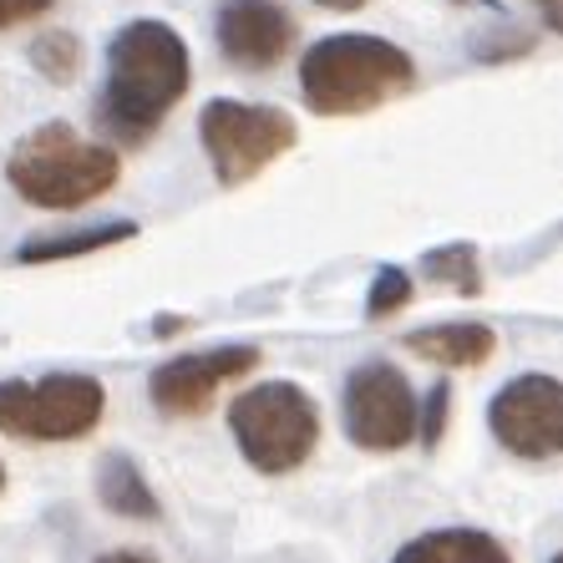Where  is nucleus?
I'll return each instance as SVG.
<instances>
[{"label": "nucleus", "instance_id": "1", "mask_svg": "<svg viewBox=\"0 0 563 563\" xmlns=\"http://www.w3.org/2000/svg\"><path fill=\"white\" fill-rule=\"evenodd\" d=\"M188 77H194V66H188L184 36L163 21H132L107 46V81L97 118L122 143H143L184 102Z\"/></svg>", "mask_w": 563, "mask_h": 563}, {"label": "nucleus", "instance_id": "2", "mask_svg": "<svg viewBox=\"0 0 563 563\" xmlns=\"http://www.w3.org/2000/svg\"><path fill=\"white\" fill-rule=\"evenodd\" d=\"M417 87V62L380 36H325L300 62V92L320 118H355Z\"/></svg>", "mask_w": 563, "mask_h": 563}, {"label": "nucleus", "instance_id": "3", "mask_svg": "<svg viewBox=\"0 0 563 563\" xmlns=\"http://www.w3.org/2000/svg\"><path fill=\"white\" fill-rule=\"evenodd\" d=\"M5 173L15 194L36 209H81L118 184V153L77 137L66 122H46L15 143Z\"/></svg>", "mask_w": 563, "mask_h": 563}, {"label": "nucleus", "instance_id": "4", "mask_svg": "<svg viewBox=\"0 0 563 563\" xmlns=\"http://www.w3.org/2000/svg\"><path fill=\"white\" fill-rule=\"evenodd\" d=\"M229 427L260 472H295L320 442V407L295 380H264L229 407Z\"/></svg>", "mask_w": 563, "mask_h": 563}, {"label": "nucleus", "instance_id": "5", "mask_svg": "<svg viewBox=\"0 0 563 563\" xmlns=\"http://www.w3.org/2000/svg\"><path fill=\"white\" fill-rule=\"evenodd\" d=\"M107 391L92 376L0 380V432L26 442H77L102 421Z\"/></svg>", "mask_w": 563, "mask_h": 563}, {"label": "nucleus", "instance_id": "6", "mask_svg": "<svg viewBox=\"0 0 563 563\" xmlns=\"http://www.w3.org/2000/svg\"><path fill=\"white\" fill-rule=\"evenodd\" d=\"M203 147L219 173V184H250L254 173H264L275 157L295 147V118L279 107H254V102H209L203 118Z\"/></svg>", "mask_w": 563, "mask_h": 563}, {"label": "nucleus", "instance_id": "7", "mask_svg": "<svg viewBox=\"0 0 563 563\" xmlns=\"http://www.w3.org/2000/svg\"><path fill=\"white\" fill-rule=\"evenodd\" d=\"M345 432L366 452H396L417 437V396L391 361H366L345 380Z\"/></svg>", "mask_w": 563, "mask_h": 563}, {"label": "nucleus", "instance_id": "8", "mask_svg": "<svg viewBox=\"0 0 563 563\" xmlns=\"http://www.w3.org/2000/svg\"><path fill=\"white\" fill-rule=\"evenodd\" d=\"M493 437L512 457H559L563 452V380L518 376L493 401Z\"/></svg>", "mask_w": 563, "mask_h": 563}, {"label": "nucleus", "instance_id": "9", "mask_svg": "<svg viewBox=\"0 0 563 563\" xmlns=\"http://www.w3.org/2000/svg\"><path fill=\"white\" fill-rule=\"evenodd\" d=\"M254 366H260V351H254V345H219V351L178 355V361H168L163 371H153L147 396H153V407L168 411V417H198L229 380L250 376Z\"/></svg>", "mask_w": 563, "mask_h": 563}, {"label": "nucleus", "instance_id": "10", "mask_svg": "<svg viewBox=\"0 0 563 563\" xmlns=\"http://www.w3.org/2000/svg\"><path fill=\"white\" fill-rule=\"evenodd\" d=\"M295 46V15L279 0H223L219 5V52L244 71H269Z\"/></svg>", "mask_w": 563, "mask_h": 563}, {"label": "nucleus", "instance_id": "11", "mask_svg": "<svg viewBox=\"0 0 563 563\" xmlns=\"http://www.w3.org/2000/svg\"><path fill=\"white\" fill-rule=\"evenodd\" d=\"M407 345L411 355L432 361V366L462 371V366H483L493 355V345H498V335L487 325H432V330H417Z\"/></svg>", "mask_w": 563, "mask_h": 563}, {"label": "nucleus", "instance_id": "12", "mask_svg": "<svg viewBox=\"0 0 563 563\" xmlns=\"http://www.w3.org/2000/svg\"><path fill=\"white\" fill-rule=\"evenodd\" d=\"M396 563H512L498 538L477 533V528H437L396 553Z\"/></svg>", "mask_w": 563, "mask_h": 563}, {"label": "nucleus", "instance_id": "13", "mask_svg": "<svg viewBox=\"0 0 563 563\" xmlns=\"http://www.w3.org/2000/svg\"><path fill=\"white\" fill-rule=\"evenodd\" d=\"M137 229L132 223H102V229H81V234H56V239H36L26 250L15 254L21 264H46V260H77V254H92V250H107V244H122L132 239Z\"/></svg>", "mask_w": 563, "mask_h": 563}, {"label": "nucleus", "instance_id": "14", "mask_svg": "<svg viewBox=\"0 0 563 563\" xmlns=\"http://www.w3.org/2000/svg\"><path fill=\"white\" fill-rule=\"evenodd\" d=\"M102 503L112 512H128V518H153L157 512L153 493H147V483H143V472L132 467L128 457H112L102 467Z\"/></svg>", "mask_w": 563, "mask_h": 563}, {"label": "nucleus", "instance_id": "15", "mask_svg": "<svg viewBox=\"0 0 563 563\" xmlns=\"http://www.w3.org/2000/svg\"><path fill=\"white\" fill-rule=\"evenodd\" d=\"M31 62H36L52 81H71L77 77V66H81V46H77V36L52 31V36H41L36 46H31Z\"/></svg>", "mask_w": 563, "mask_h": 563}, {"label": "nucleus", "instance_id": "16", "mask_svg": "<svg viewBox=\"0 0 563 563\" xmlns=\"http://www.w3.org/2000/svg\"><path fill=\"white\" fill-rule=\"evenodd\" d=\"M427 275L457 285L462 295H477V260H472V250H437L427 260Z\"/></svg>", "mask_w": 563, "mask_h": 563}, {"label": "nucleus", "instance_id": "17", "mask_svg": "<svg viewBox=\"0 0 563 563\" xmlns=\"http://www.w3.org/2000/svg\"><path fill=\"white\" fill-rule=\"evenodd\" d=\"M407 295H411V279L401 275V269H380V279L371 285V314H396L401 305H407Z\"/></svg>", "mask_w": 563, "mask_h": 563}, {"label": "nucleus", "instance_id": "18", "mask_svg": "<svg viewBox=\"0 0 563 563\" xmlns=\"http://www.w3.org/2000/svg\"><path fill=\"white\" fill-rule=\"evenodd\" d=\"M446 401H452V386H432V396H427V407H417V437L427 446H437V437H442L446 427Z\"/></svg>", "mask_w": 563, "mask_h": 563}, {"label": "nucleus", "instance_id": "19", "mask_svg": "<svg viewBox=\"0 0 563 563\" xmlns=\"http://www.w3.org/2000/svg\"><path fill=\"white\" fill-rule=\"evenodd\" d=\"M56 0H0V31L11 26H26V21H36V15H46Z\"/></svg>", "mask_w": 563, "mask_h": 563}, {"label": "nucleus", "instance_id": "20", "mask_svg": "<svg viewBox=\"0 0 563 563\" xmlns=\"http://www.w3.org/2000/svg\"><path fill=\"white\" fill-rule=\"evenodd\" d=\"M538 11H543V21L563 36V0H538Z\"/></svg>", "mask_w": 563, "mask_h": 563}, {"label": "nucleus", "instance_id": "21", "mask_svg": "<svg viewBox=\"0 0 563 563\" xmlns=\"http://www.w3.org/2000/svg\"><path fill=\"white\" fill-rule=\"evenodd\" d=\"M314 5H325V11H361L366 0H314Z\"/></svg>", "mask_w": 563, "mask_h": 563}, {"label": "nucleus", "instance_id": "22", "mask_svg": "<svg viewBox=\"0 0 563 563\" xmlns=\"http://www.w3.org/2000/svg\"><path fill=\"white\" fill-rule=\"evenodd\" d=\"M102 563H153V559H143V553H107Z\"/></svg>", "mask_w": 563, "mask_h": 563}, {"label": "nucleus", "instance_id": "23", "mask_svg": "<svg viewBox=\"0 0 563 563\" xmlns=\"http://www.w3.org/2000/svg\"><path fill=\"white\" fill-rule=\"evenodd\" d=\"M0 487H5V467H0Z\"/></svg>", "mask_w": 563, "mask_h": 563}, {"label": "nucleus", "instance_id": "24", "mask_svg": "<svg viewBox=\"0 0 563 563\" xmlns=\"http://www.w3.org/2000/svg\"><path fill=\"white\" fill-rule=\"evenodd\" d=\"M553 563H563V553H559V559H553Z\"/></svg>", "mask_w": 563, "mask_h": 563}]
</instances>
